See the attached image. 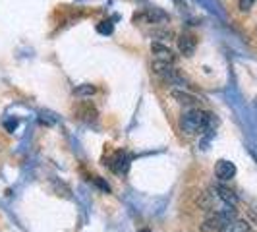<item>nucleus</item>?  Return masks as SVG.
Wrapping results in <instances>:
<instances>
[{
    "mask_svg": "<svg viewBox=\"0 0 257 232\" xmlns=\"http://www.w3.org/2000/svg\"><path fill=\"white\" fill-rule=\"evenodd\" d=\"M215 124H217L215 116L205 110H199V108H190L180 118L182 132H186L188 136H201L215 128Z\"/></svg>",
    "mask_w": 257,
    "mask_h": 232,
    "instance_id": "obj_1",
    "label": "nucleus"
},
{
    "mask_svg": "<svg viewBox=\"0 0 257 232\" xmlns=\"http://www.w3.org/2000/svg\"><path fill=\"white\" fill-rule=\"evenodd\" d=\"M236 219V211L234 207H228V209H222V211H217L213 213L211 217H207L201 224V232H220L230 220Z\"/></svg>",
    "mask_w": 257,
    "mask_h": 232,
    "instance_id": "obj_2",
    "label": "nucleus"
},
{
    "mask_svg": "<svg viewBox=\"0 0 257 232\" xmlns=\"http://www.w3.org/2000/svg\"><path fill=\"white\" fill-rule=\"evenodd\" d=\"M136 22H145V24H167L168 22V16L163 10H159V8H149V10H145L142 14H136V18H134Z\"/></svg>",
    "mask_w": 257,
    "mask_h": 232,
    "instance_id": "obj_3",
    "label": "nucleus"
},
{
    "mask_svg": "<svg viewBox=\"0 0 257 232\" xmlns=\"http://www.w3.org/2000/svg\"><path fill=\"white\" fill-rule=\"evenodd\" d=\"M215 176L220 182L232 180L236 176V165L230 163V161H226V159H220V161H217V165H215Z\"/></svg>",
    "mask_w": 257,
    "mask_h": 232,
    "instance_id": "obj_4",
    "label": "nucleus"
},
{
    "mask_svg": "<svg viewBox=\"0 0 257 232\" xmlns=\"http://www.w3.org/2000/svg\"><path fill=\"white\" fill-rule=\"evenodd\" d=\"M151 51H153L157 62H165V64H172L174 62V54L168 49L167 45H161V43H153L151 45Z\"/></svg>",
    "mask_w": 257,
    "mask_h": 232,
    "instance_id": "obj_5",
    "label": "nucleus"
},
{
    "mask_svg": "<svg viewBox=\"0 0 257 232\" xmlns=\"http://www.w3.org/2000/svg\"><path fill=\"white\" fill-rule=\"evenodd\" d=\"M108 167L112 168L116 174H124V172H128V168H130V157L126 153H122V151H118V153L110 159Z\"/></svg>",
    "mask_w": 257,
    "mask_h": 232,
    "instance_id": "obj_6",
    "label": "nucleus"
},
{
    "mask_svg": "<svg viewBox=\"0 0 257 232\" xmlns=\"http://www.w3.org/2000/svg\"><path fill=\"white\" fill-rule=\"evenodd\" d=\"M195 47H197V39L193 37V35H182L178 39V49L184 56H192L193 52H195Z\"/></svg>",
    "mask_w": 257,
    "mask_h": 232,
    "instance_id": "obj_7",
    "label": "nucleus"
},
{
    "mask_svg": "<svg viewBox=\"0 0 257 232\" xmlns=\"http://www.w3.org/2000/svg\"><path fill=\"white\" fill-rule=\"evenodd\" d=\"M215 193L219 195V199L224 203V205L228 207H236V203H238V197H236V193L232 192V190H228V188H224V186H217L215 188Z\"/></svg>",
    "mask_w": 257,
    "mask_h": 232,
    "instance_id": "obj_8",
    "label": "nucleus"
},
{
    "mask_svg": "<svg viewBox=\"0 0 257 232\" xmlns=\"http://www.w3.org/2000/svg\"><path fill=\"white\" fill-rule=\"evenodd\" d=\"M220 232H251V230H249V224H247L245 220L234 219V220H230Z\"/></svg>",
    "mask_w": 257,
    "mask_h": 232,
    "instance_id": "obj_9",
    "label": "nucleus"
},
{
    "mask_svg": "<svg viewBox=\"0 0 257 232\" xmlns=\"http://www.w3.org/2000/svg\"><path fill=\"white\" fill-rule=\"evenodd\" d=\"M170 95L178 101V103H182V104H195L197 103V97H193V95H190V93H186V91H178V89H172L170 91Z\"/></svg>",
    "mask_w": 257,
    "mask_h": 232,
    "instance_id": "obj_10",
    "label": "nucleus"
},
{
    "mask_svg": "<svg viewBox=\"0 0 257 232\" xmlns=\"http://www.w3.org/2000/svg\"><path fill=\"white\" fill-rule=\"evenodd\" d=\"M112 29H114V26H112V22H108V20H106V22H101V24L97 26V31L103 33V35H110Z\"/></svg>",
    "mask_w": 257,
    "mask_h": 232,
    "instance_id": "obj_11",
    "label": "nucleus"
},
{
    "mask_svg": "<svg viewBox=\"0 0 257 232\" xmlns=\"http://www.w3.org/2000/svg\"><path fill=\"white\" fill-rule=\"evenodd\" d=\"M95 93V87L89 85V83H85V85H81V87H76L74 89V95H93Z\"/></svg>",
    "mask_w": 257,
    "mask_h": 232,
    "instance_id": "obj_12",
    "label": "nucleus"
},
{
    "mask_svg": "<svg viewBox=\"0 0 257 232\" xmlns=\"http://www.w3.org/2000/svg\"><path fill=\"white\" fill-rule=\"evenodd\" d=\"M41 122L52 126V124H56V116L52 114V112H49V110H45V112H41Z\"/></svg>",
    "mask_w": 257,
    "mask_h": 232,
    "instance_id": "obj_13",
    "label": "nucleus"
},
{
    "mask_svg": "<svg viewBox=\"0 0 257 232\" xmlns=\"http://www.w3.org/2000/svg\"><path fill=\"white\" fill-rule=\"evenodd\" d=\"M255 2L257 0H238V6H240L242 12H247V10H251V6H253Z\"/></svg>",
    "mask_w": 257,
    "mask_h": 232,
    "instance_id": "obj_14",
    "label": "nucleus"
},
{
    "mask_svg": "<svg viewBox=\"0 0 257 232\" xmlns=\"http://www.w3.org/2000/svg\"><path fill=\"white\" fill-rule=\"evenodd\" d=\"M16 126H18V122H16V120H14V122H6V128L8 130H14Z\"/></svg>",
    "mask_w": 257,
    "mask_h": 232,
    "instance_id": "obj_15",
    "label": "nucleus"
},
{
    "mask_svg": "<svg viewBox=\"0 0 257 232\" xmlns=\"http://www.w3.org/2000/svg\"><path fill=\"white\" fill-rule=\"evenodd\" d=\"M138 232H151V230H147V228H142V230H138Z\"/></svg>",
    "mask_w": 257,
    "mask_h": 232,
    "instance_id": "obj_16",
    "label": "nucleus"
}]
</instances>
